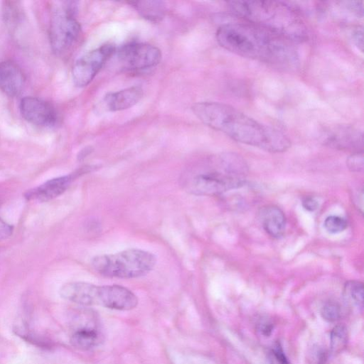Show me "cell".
I'll return each instance as SVG.
<instances>
[{"label":"cell","instance_id":"6da1fadb","mask_svg":"<svg viewBox=\"0 0 364 364\" xmlns=\"http://www.w3.org/2000/svg\"><path fill=\"white\" fill-rule=\"evenodd\" d=\"M219 45L244 58L284 70L299 65L295 43L254 23L230 22L221 25L215 34Z\"/></svg>","mask_w":364,"mask_h":364},{"label":"cell","instance_id":"7a4b0ae2","mask_svg":"<svg viewBox=\"0 0 364 364\" xmlns=\"http://www.w3.org/2000/svg\"><path fill=\"white\" fill-rule=\"evenodd\" d=\"M195 115L205 125L232 139L272 153L283 152L291 146L280 131L251 118L237 109L216 102H200L192 107Z\"/></svg>","mask_w":364,"mask_h":364},{"label":"cell","instance_id":"3957f363","mask_svg":"<svg viewBox=\"0 0 364 364\" xmlns=\"http://www.w3.org/2000/svg\"><path fill=\"white\" fill-rule=\"evenodd\" d=\"M230 11L245 21L263 27L294 43L309 38V32L300 14L291 6L277 1H231Z\"/></svg>","mask_w":364,"mask_h":364},{"label":"cell","instance_id":"277c9868","mask_svg":"<svg viewBox=\"0 0 364 364\" xmlns=\"http://www.w3.org/2000/svg\"><path fill=\"white\" fill-rule=\"evenodd\" d=\"M248 167L235 153H225L213 159L205 167L186 173L183 185L191 194L216 196L242 187Z\"/></svg>","mask_w":364,"mask_h":364},{"label":"cell","instance_id":"5b68a950","mask_svg":"<svg viewBox=\"0 0 364 364\" xmlns=\"http://www.w3.org/2000/svg\"><path fill=\"white\" fill-rule=\"evenodd\" d=\"M60 296L82 306H100L105 308L129 311L138 304L137 296L120 285L98 286L85 282L65 284L59 291Z\"/></svg>","mask_w":364,"mask_h":364},{"label":"cell","instance_id":"8992f818","mask_svg":"<svg viewBox=\"0 0 364 364\" xmlns=\"http://www.w3.org/2000/svg\"><path fill=\"white\" fill-rule=\"evenodd\" d=\"M156 257L146 250L129 249L114 254L97 255L91 259L92 269L109 278L132 279L146 275L156 264Z\"/></svg>","mask_w":364,"mask_h":364},{"label":"cell","instance_id":"52a82bcc","mask_svg":"<svg viewBox=\"0 0 364 364\" xmlns=\"http://www.w3.org/2000/svg\"><path fill=\"white\" fill-rule=\"evenodd\" d=\"M65 2L54 11L49 28V38L53 51L58 55L68 52L80 33V26L75 18V6Z\"/></svg>","mask_w":364,"mask_h":364},{"label":"cell","instance_id":"ba28073f","mask_svg":"<svg viewBox=\"0 0 364 364\" xmlns=\"http://www.w3.org/2000/svg\"><path fill=\"white\" fill-rule=\"evenodd\" d=\"M115 50L113 44L106 43L77 59L72 69V77L75 85L82 87L90 84Z\"/></svg>","mask_w":364,"mask_h":364},{"label":"cell","instance_id":"9c48e42d","mask_svg":"<svg viewBox=\"0 0 364 364\" xmlns=\"http://www.w3.org/2000/svg\"><path fill=\"white\" fill-rule=\"evenodd\" d=\"M117 57L124 68L139 70L157 65L161 59V53L153 45L132 42L117 50Z\"/></svg>","mask_w":364,"mask_h":364},{"label":"cell","instance_id":"30bf717a","mask_svg":"<svg viewBox=\"0 0 364 364\" xmlns=\"http://www.w3.org/2000/svg\"><path fill=\"white\" fill-rule=\"evenodd\" d=\"M19 109L28 122L38 127H52L58 120V114L53 105L41 98L25 97L21 100Z\"/></svg>","mask_w":364,"mask_h":364},{"label":"cell","instance_id":"8fae6325","mask_svg":"<svg viewBox=\"0 0 364 364\" xmlns=\"http://www.w3.org/2000/svg\"><path fill=\"white\" fill-rule=\"evenodd\" d=\"M321 138L325 145L335 149L353 152L363 151V132L353 126L340 124L329 127L323 131Z\"/></svg>","mask_w":364,"mask_h":364},{"label":"cell","instance_id":"7c38bea8","mask_svg":"<svg viewBox=\"0 0 364 364\" xmlns=\"http://www.w3.org/2000/svg\"><path fill=\"white\" fill-rule=\"evenodd\" d=\"M81 172L56 177L28 190L24 193L27 200L46 202L63 194Z\"/></svg>","mask_w":364,"mask_h":364},{"label":"cell","instance_id":"4fadbf2b","mask_svg":"<svg viewBox=\"0 0 364 364\" xmlns=\"http://www.w3.org/2000/svg\"><path fill=\"white\" fill-rule=\"evenodd\" d=\"M25 77L21 68L15 62H0V90L9 97L18 95L23 87Z\"/></svg>","mask_w":364,"mask_h":364},{"label":"cell","instance_id":"5bb4252c","mask_svg":"<svg viewBox=\"0 0 364 364\" xmlns=\"http://www.w3.org/2000/svg\"><path fill=\"white\" fill-rule=\"evenodd\" d=\"M144 92L140 86H132L123 90L109 92L104 99L103 103L107 110L117 112L129 109L142 98Z\"/></svg>","mask_w":364,"mask_h":364},{"label":"cell","instance_id":"9a60e30c","mask_svg":"<svg viewBox=\"0 0 364 364\" xmlns=\"http://www.w3.org/2000/svg\"><path fill=\"white\" fill-rule=\"evenodd\" d=\"M263 229L272 237L283 236L286 229V217L284 212L276 205H267L259 213Z\"/></svg>","mask_w":364,"mask_h":364},{"label":"cell","instance_id":"2e32d148","mask_svg":"<svg viewBox=\"0 0 364 364\" xmlns=\"http://www.w3.org/2000/svg\"><path fill=\"white\" fill-rule=\"evenodd\" d=\"M102 341L100 332L94 327L77 329L70 337V343L75 348L87 350L97 346Z\"/></svg>","mask_w":364,"mask_h":364},{"label":"cell","instance_id":"e0dca14e","mask_svg":"<svg viewBox=\"0 0 364 364\" xmlns=\"http://www.w3.org/2000/svg\"><path fill=\"white\" fill-rule=\"evenodd\" d=\"M129 4L143 18L151 22L161 21L166 12V4L161 1H137Z\"/></svg>","mask_w":364,"mask_h":364},{"label":"cell","instance_id":"ac0fdd59","mask_svg":"<svg viewBox=\"0 0 364 364\" xmlns=\"http://www.w3.org/2000/svg\"><path fill=\"white\" fill-rule=\"evenodd\" d=\"M343 296L348 307L361 311L363 307V284L359 281H348L343 287Z\"/></svg>","mask_w":364,"mask_h":364},{"label":"cell","instance_id":"d6986e66","mask_svg":"<svg viewBox=\"0 0 364 364\" xmlns=\"http://www.w3.org/2000/svg\"><path fill=\"white\" fill-rule=\"evenodd\" d=\"M348 342V330L343 324L336 325L330 334V347L333 353H340L346 346Z\"/></svg>","mask_w":364,"mask_h":364},{"label":"cell","instance_id":"ffe728a7","mask_svg":"<svg viewBox=\"0 0 364 364\" xmlns=\"http://www.w3.org/2000/svg\"><path fill=\"white\" fill-rule=\"evenodd\" d=\"M323 318L328 322H335L342 316V309L340 304L335 301H326L321 309Z\"/></svg>","mask_w":364,"mask_h":364},{"label":"cell","instance_id":"44dd1931","mask_svg":"<svg viewBox=\"0 0 364 364\" xmlns=\"http://www.w3.org/2000/svg\"><path fill=\"white\" fill-rule=\"evenodd\" d=\"M323 226L328 232L336 234L346 230L348 223L344 218L341 216L329 215L325 219Z\"/></svg>","mask_w":364,"mask_h":364},{"label":"cell","instance_id":"7402d4cb","mask_svg":"<svg viewBox=\"0 0 364 364\" xmlns=\"http://www.w3.org/2000/svg\"><path fill=\"white\" fill-rule=\"evenodd\" d=\"M328 358V351L320 345L313 346L308 353V360L310 364H326Z\"/></svg>","mask_w":364,"mask_h":364},{"label":"cell","instance_id":"603a6c76","mask_svg":"<svg viewBox=\"0 0 364 364\" xmlns=\"http://www.w3.org/2000/svg\"><path fill=\"white\" fill-rule=\"evenodd\" d=\"M269 364H290L281 344L276 342L269 352Z\"/></svg>","mask_w":364,"mask_h":364},{"label":"cell","instance_id":"cb8c5ba5","mask_svg":"<svg viewBox=\"0 0 364 364\" xmlns=\"http://www.w3.org/2000/svg\"><path fill=\"white\" fill-rule=\"evenodd\" d=\"M346 165L351 171H362L363 169V151L353 152L348 157Z\"/></svg>","mask_w":364,"mask_h":364},{"label":"cell","instance_id":"d4e9b609","mask_svg":"<svg viewBox=\"0 0 364 364\" xmlns=\"http://www.w3.org/2000/svg\"><path fill=\"white\" fill-rule=\"evenodd\" d=\"M257 331L264 336H269L274 329L273 322L268 318L259 319L257 323Z\"/></svg>","mask_w":364,"mask_h":364},{"label":"cell","instance_id":"484cf974","mask_svg":"<svg viewBox=\"0 0 364 364\" xmlns=\"http://www.w3.org/2000/svg\"><path fill=\"white\" fill-rule=\"evenodd\" d=\"M351 38L354 44L362 52L363 48V28L357 26L351 32Z\"/></svg>","mask_w":364,"mask_h":364},{"label":"cell","instance_id":"4316f807","mask_svg":"<svg viewBox=\"0 0 364 364\" xmlns=\"http://www.w3.org/2000/svg\"><path fill=\"white\" fill-rule=\"evenodd\" d=\"M13 230V227L0 217V241L10 237Z\"/></svg>","mask_w":364,"mask_h":364},{"label":"cell","instance_id":"83f0119b","mask_svg":"<svg viewBox=\"0 0 364 364\" xmlns=\"http://www.w3.org/2000/svg\"><path fill=\"white\" fill-rule=\"evenodd\" d=\"M302 205L305 210L312 212L318 208V203L314 198L307 196L302 200Z\"/></svg>","mask_w":364,"mask_h":364}]
</instances>
